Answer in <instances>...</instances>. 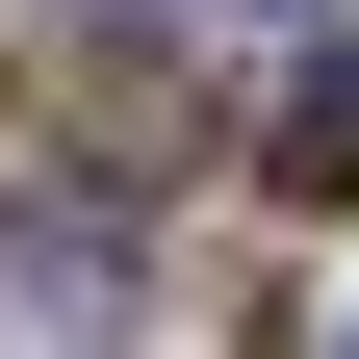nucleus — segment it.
I'll return each mask as SVG.
<instances>
[{"mask_svg":"<svg viewBox=\"0 0 359 359\" xmlns=\"http://www.w3.org/2000/svg\"><path fill=\"white\" fill-rule=\"evenodd\" d=\"M334 359H359V334H334Z\"/></svg>","mask_w":359,"mask_h":359,"instance_id":"20e7f679","label":"nucleus"},{"mask_svg":"<svg viewBox=\"0 0 359 359\" xmlns=\"http://www.w3.org/2000/svg\"><path fill=\"white\" fill-rule=\"evenodd\" d=\"M283 26H359V0H283Z\"/></svg>","mask_w":359,"mask_h":359,"instance_id":"7ed1b4c3","label":"nucleus"},{"mask_svg":"<svg viewBox=\"0 0 359 359\" xmlns=\"http://www.w3.org/2000/svg\"><path fill=\"white\" fill-rule=\"evenodd\" d=\"M257 180H283V205H359V52H308V103L257 128Z\"/></svg>","mask_w":359,"mask_h":359,"instance_id":"f03ea898","label":"nucleus"},{"mask_svg":"<svg viewBox=\"0 0 359 359\" xmlns=\"http://www.w3.org/2000/svg\"><path fill=\"white\" fill-rule=\"evenodd\" d=\"M103 308H128V257H103V231H0V359H77Z\"/></svg>","mask_w":359,"mask_h":359,"instance_id":"f257e3e1","label":"nucleus"}]
</instances>
